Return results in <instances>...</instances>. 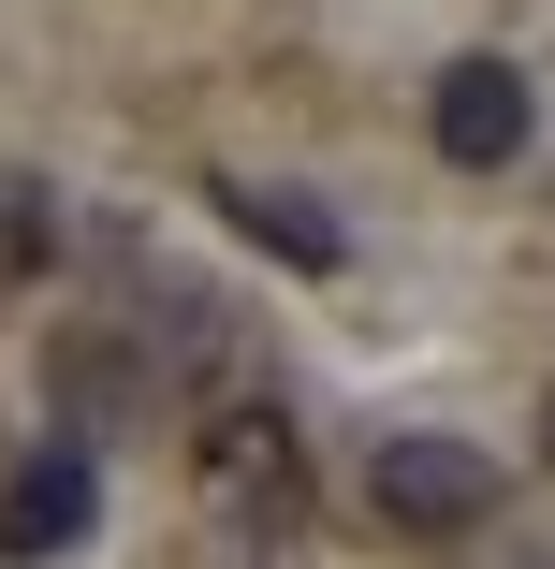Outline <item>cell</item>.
I'll return each instance as SVG.
<instances>
[{
	"label": "cell",
	"mask_w": 555,
	"mask_h": 569,
	"mask_svg": "<svg viewBox=\"0 0 555 569\" xmlns=\"http://www.w3.org/2000/svg\"><path fill=\"white\" fill-rule=\"evenodd\" d=\"M366 511L395 526V540H483L497 526V468L468 438H438V423H395L380 452H366Z\"/></svg>",
	"instance_id": "cell-1"
},
{
	"label": "cell",
	"mask_w": 555,
	"mask_h": 569,
	"mask_svg": "<svg viewBox=\"0 0 555 569\" xmlns=\"http://www.w3.org/2000/svg\"><path fill=\"white\" fill-rule=\"evenodd\" d=\"M526 132H541V102H526V73L512 59H438V88H424V147L454 161V176H512L526 161Z\"/></svg>",
	"instance_id": "cell-2"
},
{
	"label": "cell",
	"mask_w": 555,
	"mask_h": 569,
	"mask_svg": "<svg viewBox=\"0 0 555 569\" xmlns=\"http://www.w3.org/2000/svg\"><path fill=\"white\" fill-rule=\"evenodd\" d=\"M44 395H59V423H73V438H102V423L161 409V366H147V336L102 307V321H73L59 351H44Z\"/></svg>",
	"instance_id": "cell-3"
},
{
	"label": "cell",
	"mask_w": 555,
	"mask_h": 569,
	"mask_svg": "<svg viewBox=\"0 0 555 569\" xmlns=\"http://www.w3.org/2000/svg\"><path fill=\"white\" fill-rule=\"evenodd\" d=\"M88 526H102V468H88V438H44L30 468L0 482V555H16V569H59Z\"/></svg>",
	"instance_id": "cell-4"
},
{
	"label": "cell",
	"mask_w": 555,
	"mask_h": 569,
	"mask_svg": "<svg viewBox=\"0 0 555 569\" xmlns=\"http://www.w3.org/2000/svg\"><path fill=\"white\" fill-rule=\"evenodd\" d=\"M219 219H235L264 263H293V278H337L351 263V219L321 190H293V176H219Z\"/></svg>",
	"instance_id": "cell-5"
},
{
	"label": "cell",
	"mask_w": 555,
	"mask_h": 569,
	"mask_svg": "<svg viewBox=\"0 0 555 569\" xmlns=\"http://www.w3.org/2000/svg\"><path fill=\"white\" fill-rule=\"evenodd\" d=\"M44 263H59V190L44 176H0V307L44 292Z\"/></svg>",
	"instance_id": "cell-6"
},
{
	"label": "cell",
	"mask_w": 555,
	"mask_h": 569,
	"mask_svg": "<svg viewBox=\"0 0 555 569\" xmlns=\"http://www.w3.org/2000/svg\"><path fill=\"white\" fill-rule=\"evenodd\" d=\"M541 468H555V380H541Z\"/></svg>",
	"instance_id": "cell-7"
}]
</instances>
